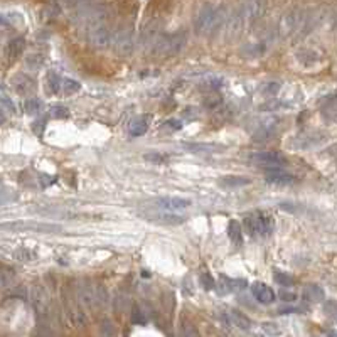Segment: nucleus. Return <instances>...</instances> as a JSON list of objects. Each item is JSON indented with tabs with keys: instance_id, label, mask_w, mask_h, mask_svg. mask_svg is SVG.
Segmentation results:
<instances>
[{
	"instance_id": "f257e3e1",
	"label": "nucleus",
	"mask_w": 337,
	"mask_h": 337,
	"mask_svg": "<svg viewBox=\"0 0 337 337\" xmlns=\"http://www.w3.org/2000/svg\"><path fill=\"white\" fill-rule=\"evenodd\" d=\"M224 9L216 7V6H204L198 12L194 22V31L201 34V36H209V34L216 32L218 29L223 26L224 22Z\"/></svg>"
},
{
	"instance_id": "f03ea898",
	"label": "nucleus",
	"mask_w": 337,
	"mask_h": 337,
	"mask_svg": "<svg viewBox=\"0 0 337 337\" xmlns=\"http://www.w3.org/2000/svg\"><path fill=\"white\" fill-rule=\"evenodd\" d=\"M185 42H187V32L185 31L162 34L152 46V53L155 56H175L184 49Z\"/></svg>"
},
{
	"instance_id": "7ed1b4c3",
	"label": "nucleus",
	"mask_w": 337,
	"mask_h": 337,
	"mask_svg": "<svg viewBox=\"0 0 337 337\" xmlns=\"http://www.w3.org/2000/svg\"><path fill=\"white\" fill-rule=\"evenodd\" d=\"M245 229L250 236H270L275 229V219L265 213H253L245 218Z\"/></svg>"
},
{
	"instance_id": "20e7f679",
	"label": "nucleus",
	"mask_w": 337,
	"mask_h": 337,
	"mask_svg": "<svg viewBox=\"0 0 337 337\" xmlns=\"http://www.w3.org/2000/svg\"><path fill=\"white\" fill-rule=\"evenodd\" d=\"M76 300L81 302V305L88 307V309H94L98 307L102 302L107 300V294L102 286H94L88 281H79L76 285Z\"/></svg>"
},
{
	"instance_id": "39448f33",
	"label": "nucleus",
	"mask_w": 337,
	"mask_h": 337,
	"mask_svg": "<svg viewBox=\"0 0 337 337\" xmlns=\"http://www.w3.org/2000/svg\"><path fill=\"white\" fill-rule=\"evenodd\" d=\"M0 229L34 231V233H58V231H61V226L51 224V223H39V221H7V223H0Z\"/></svg>"
},
{
	"instance_id": "423d86ee",
	"label": "nucleus",
	"mask_w": 337,
	"mask_h": 337,
	"mask_svg": "<svg viewBox=\"0 0 337 337\" xmlns=\"http://www.w3.org/2000/svg\"><path fill=\"white\" fill-rule=\"evenodd\" d=\"M113 49L118 56H130L135 49V31L132 26H122L113 34Z\"/></svg>"
},
{
	"instance_id": "0eeeda50",
	"label": "nucleus",
	"mask_w": 337,
	"mask_h": 337,
	"mask_svg": "<svg viewBox=\"0 0 337 337\" xmlns=\"http://www.w3.org/2000/svg\"><path fill=\"white\" fill-rule=\"evenodd\" d=\"M88 41L93 47L105 49L108 47L113 41V32L105 21L93 22L91 27L88 29Z\"/></svg>"
},
{
	"instance_id": "6e6552de",
	"label": "nucleus",
	"mask_w": 337,
	"mask_h": 337,
	"mask_svg": "<svg viewBox=\"0 0 337 337\" xmlns=\"http://www.w3.org/2000/svg\"><path fill=\"white\" fill-rule=\"evenodd\" d=\"M302 26H304V14H302V11H290L281 16L276 29H278L280 37H288L295 31H299Z\"/></svg>"
},
{
	"instance_id": "1a4fd4ad",
	"label": "nucleus",
	"mask_w": 337,
	"mask_h": 337,
	"mask_svg": "<svg viewBox=\"0 0 337 337\" xmlns=\"http://www.w3.org/2000/svg\"><path fill=\"white\" fill-rule=\"evenodd\" d=\"M250 160L256 165H260V167H263L265 170L281 169L286 164V159L278 152H256L250 155Z\"/></svg>"
},
{
	"instance_id": "9d476101",
	"label": "nucleus",
	"mask_w": 337,
	"mask_h": 337,
	"mask_svg": "<svg viewBox=\"0 0 337 337\" xmlns=\"http://www.w3.org/2000/svg\"><path fill=\"white\" fill-rule=\"evenodd\" d=\"M160 31H162V21H160V19H152V21H149L143 26L142 32H140V42H142L143 46L152 47L155 41L162 36Z\"/></svg>"
},
{
	"instance_id": "9b49d317",
	"label": "nucleus",
	"mask_w": 337,
	"mask_h": 337,
	"mask_svg": "<svg viewBox=\"0 0 337 337\" xmlns=\"http://www.w3.org/2000/svg\"><path fill=\"white\" fill-rule=\"evenodd\" d=\"M31 300H32L34 307H36L37 314H41V315L49 314V309H51V299H49V295L44 286H41V285L34 286L31 290Z\"/></svg>"
},
{
	"instance_id": "f8f14e48",
	"label": "nucleus",
	"mask_w": 337,
	"mask_h": 337,
	"mask_svg": "<svg viewBox=\"0 0 337 337\" xmlns=\"http://www.w3.org/2000/svg\"><path fill=\"white\" fill-rule=\"evenodd\" d=\"M265 9H266V4L261 2V0H253V2H246L243 6L239 7V12L241 16H243L245 22H255L258 21V19L265 14Z\"/></svg>"
},
{
	"instance_id": "ddd939ff",
	"label": "nucleus",
	"mask_w": 337,
	"mask_h": 337,
	"mask_svg": "<svg viewBox=\"0 0 337 337\" xmlns=\"http://www.w3.org/2000/svg\"><path fill=\"white\" fill-rule=\"evenodd\" d=\"M155 206L164 211H184V209H189L190 206H192V203L184 198H172V196H167V198L155 199Z\"/></svg>"
},
{
	"instance_id": "4468645a",
	"label": "nucleus",
	"mask_w": 337,
	"mask_h": 337,
	"mask_svg": "<svg viewBox=\"0 0 337 337\" xmlns=\"http://www.w3.org/2000/svg\"><path fill=\"white\" fill-rule=\"evenodd\" d=\"M12 86L19 94H31L36 91V83H34V79L24 73H17L16 76L12 78Z\"/></svg>"
},
{
	"instance_id": "2eb2a0df",
	"label": "nucleus",
	"mask_w": 337,
	"mask_h": 337,
	"mask_svg": "<svg viewBox=\"0 0 337 337\" xmlns=\"http://www.w3.org/2000/svg\"><path fill=\"white\" fill-rule=\"evenodd\" d=\"M324 140H325L324 133H304V135H299L297 138H294L292 145H294L295 149H312V147L320 145Z\"/></svg>"
},
{
	"instance_id": "dca6fc26",
	"label": "nucleus",
	"mask_w": 337,
	"mask_h": 337,
	"mask_svg": "<svg viewBox=\"0 0 337 337\" xmlns=\"http://www.w3.org/2000/svg\"><path fill=\"white\" fill-rule=\"evenodd\" d=\"M251 294L260 304H271L276 299L273 288H270L268 285L261 283V281H256V283L251 285Z\"/></svg>"
},
{
	"instance_id": "f3484780",
	"label": "nucleus",
	"mask_w": 337,
	"mask_h": 337,
	"mask_svg": "<svg viewBox=\"0 0 337 337\" xmlns=\"http://www.w3.org/2000/svg\"><path fill=\"white\" fill-rule=\"evenodd\" d=\"M245 19L243 16H241L239 9L236 11L233 16L229 17L228 24H226V37L228 39H236L241 34V31H243V26H245Z\"/></svg>"
},
{
	"instance_id": "a211bd4d",
	"label": "nucleus",
	"mask_w": 337,
	"mask_h": 337,
	"mask_svg": "<svg viewBox=\"0 0 337 337\" xmlns=\"http://www.w3.org/2000/svg\"><path fill=\"white\" fill-rule=\"evenodd\" d=\"M150 120H152L150 115H138V117H135L132 122H130V127H128L130 135H132V137H142V135H145V132L149 130Z\"/></svg>"
},
{
	"instance_id": "6ab92c4d",
	"label": "nucleus",
	"mask_w": 337,
	"mask_h": 337,
	"mask_svg": "<svg viewBox=\"0 0 337 337\" xmlns=\"http://www.w3.org/2000/svg\"><path fill=\"white\" fill-rule=\"evenodd\" d=\"M63 297H64V304H66V309H68V314H69V317L76 322L78 325H83L84 322H86V317H84V314L81 310H79V307L74 304V295H69L68 292H64L63 294Z\"/></svg>"
},
{
	"instance_id": "aec40b11",
	"label": "nucleus",
	"mask_w": 337,
	"mask_h": 337,
	"mask_svg": "<svg viewBox=\"0 0 337 337\" xmlns=\"http://www.w3.org/2000/svg\"><path fill=\"white\" fill-rule=\"evenodd\" d=\"M266 182L273 185H286V184H294L295 177L292 174L281 172L280 169H275V170H266Z\"/></svg>"
},
{
	"instance_id": "412c9836",
	"label": "nucleus",
	"mask_w": 337,
	"mask_h": 337,
	"mask_svg": "<svg viewBox=\"0 0 337 337\" xmlns=\"http://www.w3.org/2000/svg\"><path fill=\"white\" fill-rule=\"evenodd\" d=\"M302 297H304V300H309V302H322L325 299V292L322 286L315 285V283H310V285H305L304 290H302Z\"/></svg>"
},
{
	"instance_id": "4be33fe9",
	"label": "nucleus",
	"mask_w": 337,
	"mask_h": 337,
	"mask_svg": "<svg viewBox=\"0 0 337 337\" xmlns=\"http://www.w3.org/2000/svg\"><path fill=\"white\" fill-rule=\"evenodd\" d=\"M26 49V39L24 37H14L11 42L7 44V54L9 58L16 59L17 56H21Z\"/></svg>"
},
{
	"instance_id": "5701e85b",
	"label": "nucleus",
	"mask_w": 337,
	"mask_h": 337,
	"mask_svg": "<svg viewBox=\"0 0 337 337\" xmlns=\"http://www.w3.org/2000/svg\"><path fill=\"white\" fill-rule=\"evenodd\" d=\"M250 184V179L246 177H239V175H226V177L219 179V185H223L226 189H231V187H241V185H248Z\"/></svg>"
},
{
	"instance_id": "b1692460",
	"label": "nucleus",
	"mask_w": 337,
	"mask_h": 337,
	"mask_svg": "<svg viewBox=\"0 0 337 337\" xmlns=\"http://www.w3.org/2000/svg\"><path fill=\"white\" fill-rule=\"evenodd\" d=\"M228 236L229 239L233 241L234 245H241L243 243V229H241V226L238 221H231L229 226H228Z\"/></svg>"
},
{
	"instance_id": "393cba45",
	"label": "nucleus",
	"mask_w": 337,
	"mask_h": 337,
	"mask_svg": "<svg viewBox=\"0 0 337 337\" xmlns=\"http://www.w3.org/2000/svg\"><path fill=\"white\" fill-rule=\"evenodd\" d=\"M16 280V273L12 268H9L6 265H0V288H6V286L12 285Z\"/></svg>"
},
{
	"instance_id": "a878e982",
	"label": "nucleus",
	"mask_w": 337,
	"mask_h": 337,
	"mask_svg": "<svg viewBox=\"0 0 337 337\" xmlns=\"http://www.w3.org/2000/svg\"><path fill=\"white\" fill-rule=\"evenodd\" d=\"M47 88L53 94H58L63 89V79L59 78L58 73H47Z\"/></svg>"
},
{
	"instance_id": "bb28decb",
	"label": "nucleus",
	"mask_w": 337,
	"mask_h": 337,
	"mask_svg": "<svg viewBox=\"0 0 337 337\" xmlns=\"http://www.w3.org/2000/svg\"><path fill=\"white\" fill-rule=\"evenodd\" d=\"M155 223H160V224H180L184 221V218H179V216H174V214H154L152 218H150Z\"/></svg>"
},
{
	"instance_id": "cd10ccee",
	"label": "nucleus",
	"mask_w": 337,
	"mask_h": 337,
	"mask_svg": "<svg viewBox=\"0 0 337 337\" xmlns=\"http://www.w3.org/2000/svg\"><path fill=\"white\" fill-rule=\"evenodd\" d=\"M229 317H231V322H233L234 325H238L239 329H248V327H250V319L243 314V312L231 310V312H229Z\"/></svg>"
},
{
	"instance_id": "c85d7f7f",
	"label": "nucleus",
	"mask_w": 337,
	"mask_h": 337,
	"mask_svg": "<svg viewBox=\"0 0 337 337\" xmlns=\"http://www.w3.org/2000/svg\"><path fill=\"white\" fill-rule=\"evenodd\" d=\"M317 59H319V54L315 51H312V49H302L299 53V61L302 64H305V66H310V64H314Z\"/></svg>"
},
{
	"instance_id": "c756f323",
	"label": "nucleus",
	"mask_w": 337,
	"mask_h": 337,
	"mask_svg": "<svg viewBox=\"0 0 337 337\" xmlns=\"http://www.w3.org/2000/svg\"><path fill=\"white\" fill-rule=\"evenodd\" d=\"M42 102L39 98H29L26 103H24V108H26L27 115H37L42 110Z\"/></svg>"
},
{
	"instance_id": "7c9ffc66",
	"label": "nucleus",
	"mask_w": 337,
	"mask_h": 337,
	"mask_svg": "<svg viewBox=\"0 0 337 337\" xmlns=\"http://www.w3.org/2000/svg\"><path fill=\"white\" fill-rule=\"evenodd\" d=\"M79 89H81V84H79L76 79H71V78L63 79V91L66 94H74L78 93Z\"/></svg>"
},
{
	"instance_id": "2f4dec72",
	"label": "nucleus",
	"mask_w": 337,
	"mask_h": 337,
	"mask_svg": "<svg viewBox=\"0 0 337 337\" xmlns=\"http://www.w3.org/2000/svg\"><path fill=\"white\" fill-rule=\"evenodd\" d=\"M281 84L278 81H270V83H265L263 86L260 88V91L265 94V97H273V94H276L280 91Z\"/></svg>"
},
{
	"instance_id": "473e14b6",
	"label": "nucleus",
	"mask_w": 337,
	"mask_h": 337,
	"mask_svg": "<svg viewBox=\"0 0 337 337\" xmlns=\"http://www.w3.org/2000/svg\"><path fill=\"white\" fill-rule=\"evenodd\" d=\"M273 280L281 286H292L294 285V278L286 273H281V271H275L273 273Z\"/></svg>"
},
{
	"instance_id": "72a5a7b5",
	"label": "nucleus",
	"mask_w": 337,
	"mask_h": 337,
	"mask_svg": "<svg viewBox=\"0 0 337 337\" xmlns=\"http://www.w3.org/2000/svg\"><path fill=\"white\" fill-rule=\"evenodd\" d=\"M59 12H61V9H59L58 4H49V6L44 7L42 17L44 19H56L59 16Z\"/></svg>"
},
{
	"instance_id": "f704fd0d",
	"label": "nucleus",
	"mask_w": 337,
	"mask_h": 337,
	"mask_svg": "<svg viewBox=\"0 0 337 337\" xmlns=\"http://www.w3.org/2000/svg\"><path fill=\"white\" fill-rule=\"evenodd\" d=\"M184 147L190 150V152H209V150H216L214 145H204V143H184Z\"/></svg>"
},
{
	"instance_id": "c9c22d12",
	"label": "nucleus",
	"mask_w": 337,
	"mask_h": 337,
	"mask_svg": "<svg viewBox=\"0 0 337 337\" xmlns=\"http://www.w3.org/2000/svg\"><path fill=\"white\" fill-rule=\"evenodd\" d=\"M221 86H223V79H221V78H208V79H206V81L203 83V88L213 89V91L219 89Z\"/></svg>"
},
{
	"instance_id": "e433bc0d",
	"label": "nucleus",
	"mask_w": 337,
	"mask_h": 337,
	"mask_svg": "<svg viewBox=\"0 0 337 337\" xmlns=\"http://www.w3.org/2000/svg\"><path fill=\"white\" fill-rule=\"evenodd\" d=\"M53 117L54 118H68L69 117V110L66 107H63V105H56V107H53Z\"/></svg>"
},
{
	"instance_id": "4c0bfd02",
	"label": "nucleus",
	"mask_w": 337,
	"mask_h": 337,
	"mask_svg": "<svg viewBox=\"0 0 337 337\" xmlns=\"http://www.w3.org/2000/svg\"><path fill=\"white\" fill-rule=\"evenodd\" d=\"M42 63H44V59H42V56H39V54H31V56L27 58V64L32 69H39Z\"/></svg>"
},
{
	"instance_id": "58836bf2",
	"label": "nucleus",
	"mask_w": 337,
	"mask_h": 337,
	"mask_svg": "<svg viewBox=\"0 0 337 337\" xmlns=\"http://www.w3.org/2000/svg\"><path fill=\"white\" fill-rule=\"evenodd\" d=\"M201 285H203V288L211 290L214 288V280L211 278V275H201Z\"/></svg>"
},
{
	"instance_id": "ea45409f",
	"label": "nucleus",
	"mask_w": 337,
	"mask_h": 337,
	"mask_svg": "<svg viewBox=\"0 0 337 337\" xmlns=\"http://www.w3.org/2000/svg\"><path fill=\"white\" fill-rule=\"evenodd\" d=\"M145 160H150V162H154V164H164L165 157L160 154H145Z\"/></svg>"
},
{
	"instance_id": "a19ab883",
	"label": "nucleus",
	"mask_w": 337,
	"mask_h": 337,
	"mask_svg": "<svg viewBox=\"0 0 337 337\" xmlns=\"http://www.w3.org/2000/svg\"><path fill=\"white\" fill-rule=\"evenodd\" d=\"M0 105L2 107H6L9 112H16V107H14V103L9 100V97H6V94H0Z\"/></svg>"
},
{
	"instance_id": "79ce46f5",
	"label": "nucleus",
	"mask_w": 337,
	"mask_h": 337,
	"mask_svg": "<svg viewBox=\"0 0 337 337\" xmlns=\"http://www.w3.org/2000/svg\"><path fill=\"white\" fill-rule=\"evenodd\" d=\"M280 314H299V312H305L302 307H281L278 309Z\"/></svg>"
},
{
	"instance_id": "37998d69",
	"label": "nucleus",
	"mask_w": 337,
	"mask_h": 337,
	"mask_svg": "<svg viewBox=\"0 0 337 337\" xmlns=\"http://www.w3.org/2000/svg\"><path fill=\"white\" fill-rule=\"evenodd\" d=\"M44 127H46V120H37V122L32 125L34 132H36L37 135H41L44 132Z\"/></svg>"
},
{
	"instance_id": "c03bdc74",
	"label": "nucleus",
	"mask_w": 337,
	"mask_h": 337,
	"mask_svg": "<svg viewBox=\"0 0 337 337\" xmlns=\"http://www.w3.org/2000/svg\"><path fill=\"white\" fill-rule=\"evenodd\" d=\"M280 299L286 302H294L297 299L295 294H290V292H280Z\"/></svg>"
},
{
	"instance_id": "a18cd8bd",
	"label": "nucleus",
	"mask_w": 337,
	"mask_h": 337,
	"mask_svg": "<svg viewBox=\"0 0 337 337\" xmlns=\"http://www.w3.org/2000/svg\"><path fill=\"white\" fill-rule=\"evenodd\" d=\"M184 337H199V335H198V332L192 329V327L185 325L184 327Z\"/></svg>"
},
{
	"instance_id": "49530a36",
	"label": "nucleus",
	"mask_w": 337,
	"mask_h": 337,
	"mask_svg": "<svg viewBox=\"0 0 337 337\" xmlns=\"http://www.w3.org/2000/svg\"><path fill=\"white\" fill-rule=\"evenodd\" d=\"M167 125H169V127L172 128V130H180V128H182V123H180L179 120H169Z\"/></svg>"
}]
</instances>
